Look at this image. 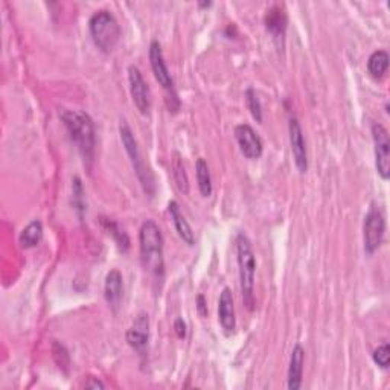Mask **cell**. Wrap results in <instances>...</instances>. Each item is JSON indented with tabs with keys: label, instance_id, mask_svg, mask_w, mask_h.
I'll list each match as a JSON object with an SVG mask.
<instances>
[{
	"label": "cell",
	"instance_id": "5bb4252c",
	"mask_svg": "<svg viewBox=\"0 0 390 390\" xmlns=\"http://www.w3.org/2000/svg\"><path fill=\"white\" fill-rule=\"evenodd\" d=\"M304 363H305V351L300 345H296L291 351L290 366H289V389L299 390L302 386L304 378Z\"/></svg>",
	"mask_w": 390,
	"mask_h": 390
},
{
	"label": "cell",
	"instance_id": "4fadbf2b",
	"mask_svg": "<svg viewBox=\"0 0 390 390\" xmlns=\"http://www.w3.org/2000/svg\"><path fill=\"white\" fill-rule=\"evenodd\" d=\"M218 320L226 332H234L236 328V317H235V306H234V296H232L230 289H223L218 300Z\"/></svg>",
	"mask_w": 390,
	"mask_h": 390
},
{
	"label": "cell",
	"instance_id": "cb8c5ba5",
	"mask_svg": "<svg viewBox=\"0 0 390 390\" xmlns=\"http://www.w3.org/2000/svg\"><path fill=\"white\" fill-rule=\"evenodd\" d=\"M374 361L378 365L381 369H387L390 363V346L387 343L381 345L380 348H376L374 351Z\"/></svg>",
	"mask_w": 390,
	"mask_h": 390
},
{
	"label": "cell",
	"instance_id": "4316f807",
	"mask_svg": "<svg viewBox=\"0 0 390 390\" xmlns=\"http://www.w3.org/2000/svg\"><path fill=\"white\" fill-rule=\"evenodd\" d=\"M197 310H198V313L202 314V316H206V314H208L206 299H204L203 294H200V296H197Z\"/></svg>",
	"mask_w": 390,
	"mask_h": 390
},
{
	"label": "cell",
	"instance_id": "30bf717a",
	"mask_svg": "<svg viewBox=\"0 0 390 390\" xmlns=\"http://www.w3.org/2000/svg\"><path fill=\"white\" fill-rule=\"evenodd\" d=\"M149 63H151V69L157 83L165 88V90L174 93V81L171 78L165 58H163L162 46L157 40H153L151 45H149Z\"/></svg>",
	"mask_w": 390,
	"mask_h": 390
},
{
	"label": "cell",
	"instance_id": "ffe728a7",
	"mask_svg": "<svg viewBox=\"0 0 390 390\" xmlns=\"http://www.w3.org/2000/svg\"><path fill=\"white\" fill-rule=\"evenodd\" d=\"M195 169H197L198 189H200L203 197H210L212 195V179H210L208 163L204 162V159H198Z\"/></svg>",
	"mask_w": 390,
	"mask_h": 390
},
{
	"label": "cell",
	"instance_id": "2e32d148",
	"mask_svg": "<svg viewBox=\"0 0 390 390\" xmlns=\"http://www.w3.org/2000/svg\"><path fill=\"white\" fill-rule=\"evenodd\" d=\"M265 26H267V31L271 34L276 42L284 43V36H285V29H287V16L282 8H279V6H273L271 10L267 11Z\"/></svg>",
	"mask_w": 390,
	"mask_h": 390
},
{
	"label": "cell",
	"instance_id": "484cf974",
	"mask_svg": "<svg viewBox=\"0 0 390 390\" xmlns=\"http://www.w3.org/2000/svg\"><path fill=\"white\" fill-rule=\"evenodd\" d=\"M84 195V191H83V184H81L80 179H75L73 180V204L80 214H83L86 210V206L83 203V197Z\"/></svg>",
	"mask_w": 390,
	"mask_h": 390
},
{
	"label": "cell",
	"instance_id": "d6986e66",
	"mask_svg": "<svg viewBox=\"0 0 390 390\" xmlns=\"http://www.w3.org/2000/svg\"><path fill=\"white\" fill-rule=\"evenodd\" d=\"M389 67V53L386 51H375L367 60V72L375 80L385 77Z\"/></svg>",
	"mask_w": 390,
	"mask_h": 390
},
{
	"label": "cell",
	"instance_id": "e0dca14e",
	"mask_svg": "<svg viewBox=\"0 0 390 390\" xmlns=\"http://www.w3.org/2000/svg\"><path fill=\"white\" fill-rule=\"evenodd\" d=\"M168 209H169L171 218H173V221H174V226H175L177 234L180 235V238H182L183 241L186 243L188 245H193V244H194V241H195V238H194V232H193V229H191V226H189V223H188L186 218H184V215L182 214L179 203L174 202V200H173V202H169V204H168Z\"/></svg>",
	"mask_w": 390,
	"mask_h": 390
},
{
	"label": "cell",
	"instance_id": "7a4b0ae2",
	"mask_svg": "<svg viewBox=\"0 0 390 390\" xmlns=\"http://www.w3.org/2000/svg\"><path fill=\"white\" fill-rule=\"evenodd\" d=\"M141 261L151 275L162 278L165 271V259H163V236L162 232L153 220H147L139 232Z\"/></svg>",
	"mask_w": 390,
	"mask_h": 390
},
{
	"label": "cell",
	"instance_id": "f1b7e54d",
	"mask_svg": "<svg viewBox=\"0 0 390 390\" xmlns=\"http://www.w3.org/2000/svg\"><path fill=\"white\" fill-rule=\"evenodd\" d=\"M86 387L88 389H104V382H101L99 380H88L86 382Z\"/></svg>",
	"mask_w": 390,
	"mask_h": 390
},
{
	"label": "cell",
	"instance_id": "277c9868",
	"mask_svg": "<svg viewBox=\"0 0 390 390\" xmlns=\"http://www.w3.org/2000/svg\"><path fill=\"white\" fill-rule=\"evenodd\" d=\"M88 31H90L93 43L97 45L99 51L106 53L112 52L121 38V28L118 20L114 19L110 11L106 10L97 11L90 17Z\"/></svg>",
	"mask_w": 390,
	"mask_h": 390
},
{
	"label": "cell",
	"instance_id": "5b68a950",
	"mask_svg": "<svg viewBox=\"0 0 390 390\" xmlns=\"http://www.w3.org/2000/svg\"><path fill=\"white\" fill-rule=\"evenodd\" d=\"M119 133H121V141H122V143H124L125 151L130 157V160H132V165L136 171V174H138V179L142 184L143 191H145L148 195H153L154 191H156L153 174L149 173L148 167L145 165V162H143V159H142L138 142H136V139H134V134L132 132V128H130L125 122H122L121 127H119Z\"/></svg>",
	"mask_w": 390,
	"mask_h": 390
},
{
	"label": "cell",
	"instance_id": "d4e9b609",
	"mask_svg": "<svg viewBox=\"0 0 390 390\" xmlns=\"http://www.w3.org/2000/svg\"><path fill=\"white\" fill-rule=\"evenodd\" d=\"M52 352H53V358H56L58 363V366L67 371V367H69V354H67V349L56 341L52 346Z\"/></svg>",
	"mask_w": 390,
	"mask_h": 390
},
{
	"label": "cell",
	"instance_id": "ac0fdd59",
	"mask_svg": "<svg viewBox=\"0 0 390 390\" xmlns=\"http://www.w3.org/2000/svg\"><path fill=\"white\" fill-rule=\"evenodd\" d=\"M42 236H43V226L40 221L34 220L22 230V234L19 236V241L22 244L23 249H32L40 243Z\"/></svg>",
	"mask_w": 390,
	"mask_h": 390
},
{
	"label": "cell",
	"instance_id": "3957f363",
	"mask_svg": "<svg viewBox=\"0 0 390 390\" xmlns=\"http://www.w3.org/2000/svg\"><path fill=\"white\" fill-rule=\"evenodd\" d=\"M236 255L239 267V284H241L243 302L249 311L255 310V271L256 261L250 239L244 234L236 236Z\"/></svg>",
	"mask_w": 390,
	"mask_h": 390
},
{
	"label": "cell",
	"instance_id": "f546056e",
	"mask_svg": "<svg viewBox=\"0 0 390 390\" xmlns=\"http://www.w3.org/2000/svg\"><path fill=\"white\" fill-rule=\"evenodd\" d=\"M212 3L210 2H203V3H200V6H203V8H208V6H210Z\"/></svg>",
	"mask_w": 390,
	"mask_h": 390
},
{
	"label": "cell",
	"instance_id": "7c38bea8",
	"mask_svg": "<svg viewBox=\"0 0 390 390\" xmlns=\"http://www.w3.org/2000/svg\"><path fill=\"white\" fill-rule=\"evenodd\" d=\"M148 340H149V319L147 314L142 313L134 319L132 326H130V330L127 331V341L130 346L136 349V351L143 352L148 346Z\"/></svg>",
	"mask_w": 390,
	"mask_h": 390
},
{
	"label": "cell",
	"instance_id": "603a6c76",
	"mask_svg": "<svg viewBox=\"0 0 390 390\" xmlns=\"http://www.w3.org/2000/svg\"><path fill=\"white\" fill-rule=\"evenodd\" d=\"M245 102H247V107L253 118H255L258 122H263L261 101H259L258 95L253 88H247V92H245Z\"/></svg>",
	"mask_w": 390,
	"mask_h": 390
},
{
	"label": "cell",
	"instance_id": "44dd1931",
	"mask_svg": "<svg viewBox=\"0 0 390 390\" xmlns=\"http://www.w3.org/2000/svg\"><path fill=\"white\" fill-rule=\"evenodd\" d=\"M173 174H174V180L177 183V186H179V189L182 191V193L188 194V191H189L188 175H186V171H184V165L180 159V156L177 153L173 160Z\"/></svg>",
	"mask_w": 390,
	"mask_h": 390
},
{
	"label": "cell",
	"instance_id": "6da1fadb",
	"mask_svg": "<svg viewBox=\"0 0 390 390\" xmlns=\"http://www.w3.org/2000/svg\"><path fill=\"white\" fill-rule=\"evenodd\" d=\"M60 118L84 160L92 162L95 154V127L90 116L81 110H61Z\"/></svg>",
	"mask_w": 390,
	"mask_h": 390
},
{
	"label": "cell",
	"instance_id": "9a60e30c",
	"mask_svg": "<svg viewBox=\"0 0 390 390\" xmlns=\"http://www.w3.org/2000/svg\"><path fill=\"white\" fill-rule=\"evenodd\" d=\"M122 275L118 270H112L106 276L104 284V296L107 304L110 305L113 310H118V306L122 300V293H124V282H122Z\"/></svg>",
	"mask_w": 390,
	"mask_h": 390
},
{
	"label": "cell",
	"instance_id": "8fae6325",
	"mask_svg": "<svg viewBox=\"0 0 390 390\" xmlns=\"http://www.w3.org/2000/svg\"><path fill=\"white\" fill-rule=\"evenodd\" d=\"M290 145L294 159V165L299 169V173H306L308 171V153H306V142L304 138L302 127L296 118L290 119Z\"/></svg>",
	"mask_w": 390,
	"mask_h": 390
},
{
	"label": "cell",
	"instance_id": "52a82bcc",
	"mask_svg": "<svg viewBox=\"0 0 390 390\" xmlns=\"http://www.w3.org/2000/svg\"><path fill=\"white\" fill-rule=\"evenodd\" d=\"M372 138L375 145V165L382 180L390 177V141L389 132L381 124L372 125Z\"/></svg>",
	"mask_w": 390,
	"mask_h": 390
},
{
	"label": "cell",
	"instance_id": "ba28073f",
	"mask_svg": "<svg viewBox=\"0 0 390 390\" xmlns=\"http://www.w3.org/2000/svg\"><path fill=\"white\" fill-rule=\"evenodd\" d=\"M128 83H130V93L134 106L142 114H148L149 108H151V92L147 81L143 80L141 71L136 66L128 67Z\"/></svg>",
	"mask_w": 390,
	"mask_h": 390
},
{
	"label": "cell",
	"instance_id": "8992f818",
	"mask_svg": "<svg viewBox=\"0 0 390 390\" xmlns=\"http://www.w3.org/2000/svg\"><path fill=\"white\" fill-rule=\"evenodd\" d=\"M386 232V220L385 214L380 206L372 204L371 209L365 217V224H363V235H365V250L369 255H372L381 245L382 238Z\"/></svg>",
	"mask_w": 390,
	"mask_h": 390
},
{
	"label": "cell",
	"instance_id": "83f0119b",
	"mask_svg": "<svg viewBox=\"0 0 390 390\" xmlns=\"http://www.w3.org/2000/svg\"><path fill=\"white\" fill-rule=\"evenodd\" d=\"M174 330L179 335L180 339H184V335H186V325H184V321L182 319H177L175 320V325H174Z\"/></svg>",
	"mask_w": 390,
	"mask_h": 390
},
{
	"label": "cell",
	"instance_id": "7402d4cb",
	"mask_svg": "<svg viewBox=\"0 0 390 390\" xmlns=\"http://www.w3.org/2000/svg\"><path fill=\"white\" fill-rule=\"evenodd\" d=\"M102 224H104L106 228L108 229V232H110V234L114 236L116 243H118V245H119V249L122 252H127L128 247H130V239H128L125 232L121 230L118 224L110 221V220H106V218H104V220H102Z\"/></svg>",
	"mask_w": 390,
	"mask_h": 390
},
{
	"label": "cell",
	"instance_id": "9c48e42d",
	"mask_svg": "<svg viewBox=\"0 0 390 390\" xmlns=\"http://www.w3.org/2000/svg\"><path fill=\"white\" fill-rule=\"evenodd\" d=\"M235 139L241 153L247 159H259L263 156V141L258 133L247 124H239L235 127Z\"/></svg>",
	"mask_w": 390,
	"mask_h": 390
}]
</instances>
